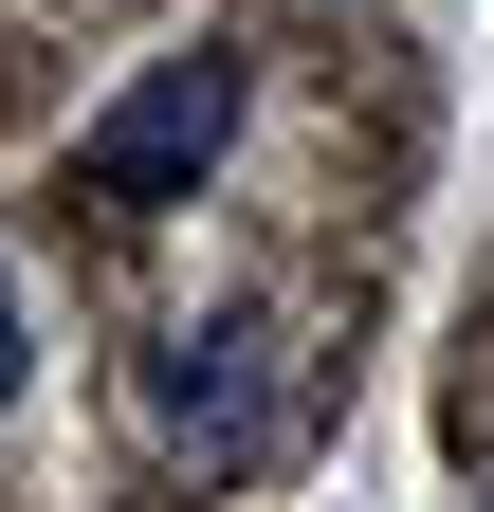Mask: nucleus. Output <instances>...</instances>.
I'll use <instances>...</instances> for the list:
<instances>
[{
  "label": "nucleus",
  "mask_w": 494,
  "mask_h": 512,
  "mask_svg": "<svg viewBox=\"0 0 494 512\" xmlns=\"http://www.w3.org/2000/svg\"><path fill=\"white\" fill-rule=\"evenodd\" d=\"M220 147H238V55H147V92H110V110H92L74 202H110V220H165V202H183Z\"/></svg>",
  "instance_id": "obj_1"
},
{
  "label": "nucleus",
  "mask_w": 494,
  "mask_h": 512,
  "mask_svg": "<svg viewBox=\"0 0 494 512\" xmlns=\"http://www.w3.org/2000/svg\"><path fill=\"white\" fill-rule=\"evenodd\" d=\"M147 439H165V458H202V476L275 458V330H257V311H202V330L147 348Z\"/></svg>",
  "instance_id": "obj_2"
},
{
  "label": "nucleus",
  "mask_w": 494,
  "mask_h": 512,
  "mask_svg": "<svg viewBox=\"0 0 494 512\" xmlns=\"http://www.w3.org/2000/svg\"><path fill=\"white\" fill-rule=\"evenodd\" d=\"M0 403H19V275H0Z\"/></svg>",
  "instance_id": "obj_3"
}]
</instances>
